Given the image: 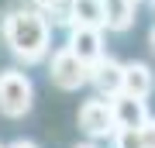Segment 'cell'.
Here are the masks:
<instances>
[{
  "label": "cell",
  "instance_id": "cell-10",
  "mask_svg": "<svg viewBox=\"0 0 155 148\" xmlns=\"http://www.w3.org/2000/svg\"><path fill=\"white\" fill-rule=\"evenodd\" d=\"M69 17H72V24L104 28V0H69Z\"/></svg>",
  "mask_w": 155,
  "mask_h": 148
},
{
  "label": "cell",
  "instance_id": "cell-9",
  "mask_svg": "<svg viewBox=\"0 0 155 148\" xmlns=\"http://www.w3.org/2000/svg\"><path fill=\"white\" fill-rule=\"evenodd\" d=\"M134 4L138 0H104V28L107 31H127L134 24Z\"/></svg>",
  "mask_w": 155,
  "mask_h": 148
},
{
  "label": "cell",
  "instance_id": "cell-18",
  "mask_svg": "<svg viewBox=\"0 0 155 148\" xmlns=\"http://www.w3.org/2000/svg\"><path fill=\"white\" fill-rule=\"evenodd\" d=\"M0 148H7V145H0Z\"/></svg>",
  "mask_w": 155,
  "mask_h": 148
},
{
  "label": "cell",
  "instance_id": "cell-8",
  "mask_svg": "<svg viewBox=\"0 0 155 148\" xmlns=\"http://www.w3.org/2000/svg\"><path fill=\"white\" fill-rule=\"evenodd\" d=\"M155 90V76L145 62H127L124 72H121V93H131L138 100H148Z\"/></svg>",
  "mask_w": 155,
  "mask_h": 148
},
{
  "label": "cell",
  "instance_id": "cell-3",
  "mask_svg": "<svg viewBox=\"0 0 155 148\" xmlns=\"http://www.w3.org/2000/svg\"><path fill=\"white\" fill-rule=\"evenodd\" d=\"M48 76H52V83H55L59 90H79V86L90 83V66L66 45V48H59L55 55H52Z\"/></svg>",
  "mask_w": 155,
  "mask_h": 148
},
{
  "label": "cell",
  "instance_id": "cell-12",
  "mask_svg": "<svg viewBox=\"0 0 155 148\" xmlns=\"http://www.w3.org/2000/svg\"><path fill=\"white\" fill-rule=\"evenodd\" d=\"M138 131H141V145H145V148H155V117H148Z\"/></svg>",
  "mask_w": 155,
  "mask_h": 148
},
{
  "label": "cell",
  "instance_id": "cell-11",
  "mask_svg": "<svg viewBox=\"0 0 155 148\" xmlns=\"http://www.w3.org/2000/svg\"><path fill=\"white\" fill-rule=\"evenodd\" d=\"M114 148H145L138 127H117L114 131Z\"/></svg>",
  "mask_w": 155,
  "mask_h": 148
},
{
  "label": "cell",
  "instance_id": "cell-4",
  "mask_svg": "<svg viewBox=\"0 0 155 148\" xmlns=\"http://www.w3.org/2000/svg\"><path fill=\"white\" fill-rule=\"evenodd\" d=\"M79 127L90 134V138H114L117 124H114V110H110V100L104 97H93L79 107Z\"/></svg>",
  "mask_w": 155,
  "mask_h": 148
},
{
  "label": "cell",
  "instance_id": "cell-6",
  "mask_svg": "<svg viewBox=\"0 0 155 148\" xmlns=\"http://www.w3.org/2000/svg\"><path fill=\"white\" fill-rule=\"evenodd\" d=\"M121 72H124V66L117 59H110V55H100V59L90 66V83L97 86V93L100 97H117L121 93Z\"/></svg>",
  "mask_w": 155,
  "mask_h": 148
},
{
  "label": "cell",
  "instance_id": "cell-5",
  "mask_svg": "<svg viewBox=\"0 0 155 148\" xmlns=\"http://www.w3.org/2000/svg\"><path fill=\"white\" fill-rule=\"evenodd\" d=\"M69 48L86 62H93L104 55V28H93V24H72V35H69Z\"/></svg>",
  "mask_w": 155,
  "mask_h": 148
},
{
  "label": "cell",
  "instance_id": "cell-17",
  "mask_svg": "<svg viewBox=\"0 0 155 148\" xmlns=\"http://www.w3.org/2000/svg\"><path fill=\"white\" fill-rule=\"evenodd\" d=\"M152 7H155V0H152Z\"/></svg>",
  "mask_w": 155,
  "mask_h": 148
},
{
  "label": "cell",
  "instance_id": "cell-15",
  "mask_svg": "<svg viewBox=\"0 0 155 148\" xmlns=\"http://www.w3.org/2000/svg\"><path fill=\"white\" fill-rule=\"evenodd\" d=\"M152 48H155V28H152Z\"/></svg>",
  "mask_w": 155,
  "mask_h": 148
},
{
  "label": "cell",
  "instance_id": "cell-7",
  "mask_svg": "<svg viewBox=\"0 0 155 148\" xmlns=\"http://www.w3.org/2000/svg\"><path fill=\"white\" fill-rule=\"evenodd\" d=\"M110 110H114V124L117 127H141L145 121H148V107H145V100L131 97V93L110 97Z\"/></svg>",
  "mask_w": 155,
  "mask_h": 148
},
{
  "label": "cell",
  "instance_id": "cell-13",
  "mask_svg": "<svg viewBox=\"0 0 155 148\" xmlns=\"http://www.w3.org/2000/svg\"><path fill=\"white\" fill-rule=\"evenodd\" d=\"M7 148H38V145H35V141H24V138H17V141L7 145Z\"/></svg>",
  "mask_w": 155,
  "mask_h": 148
},
{
  "label": "cell",
  "instance_id": "cell-14",
  "mask_svg": "<svg viewBox=\"0 0 155 148\" xmlns=\"http://www.w3.org/2000/svg\"><path fill=\"white\" fill-rule=\"evenodd\" d=\"M35 4H38V7H41V11H48V7H52V4H55V0H35Z\"/></svg>",
  "mask_w": 155,
  "mask_h": 148
},
{
  "label": "cell",
  "instance_id": "cell-1",
  "mask_svg": "<svg viewBox=\"0 0 155 148\" xmlns=\"http://www.w3.org/2000/svg\"><path fill=\"white\" fill-rule=\"evenodd\" d=\"M48 17L41 11H14L4 21V41L11 45V52L21 62H41L48 55Z\"/></svg>",
  "mask_w": 155,
  "mask_h": 148
},
{
  "label": "cell",
  "instance_id": "cell-16",
  "mask_svg": "<svg viewBox=\"0 0 155 148\" xmlns=\"http://www.w3.org/2000/svg\"><path fill=\"white\" fill-rule=\"evenodd\" d=\"M76 148H97V145H76Z\"/></svg>",
  "mask_w": 155,
  "mask_h": 148
},
{
  "label": "cell",
  "instance_id": "cell-2",
  "mask_svg": "<svg viewBox=\"0 0 155 148\" xmlns=\"http://www.w3.org/2000/svg\"><path fill=\"white\" fill-rule=\"evenodd\" d=\"M35 104V86L31 79L24 76V72L17 69H7L0 72V114L17 121V117H24Z\"/></svg>",
  "mask_w": 155,
  "mask_h": 148
}]
</instances>
